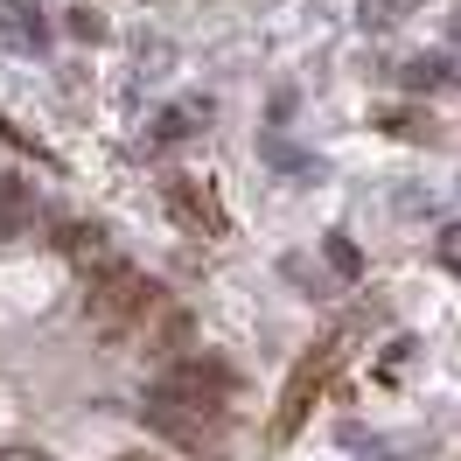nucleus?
I'll return each mask as SVG.
<instances>
[{
	"label": "nucleus",
	"mask_w": 461,
	"mask_h": 461,
	"mask_svg": "<svg viewBox=\"0 0 461 461\" xmlns=\"http://www.w3.org/2000/svg\"><path fill=\"white\" fill-rule=\"evenodd\" d=\"M119 461H140V455H119Z\"/></svg>",
	"instance_id": "nucleus-4"
},
{
	"label": "nucleus",
	"mask_w": 461,
	"mask_h": 461,
	"mask_svg": "<svg viewBox=\"0 0 461 461\" xmlns=\"http://www.w3.org/2000/svg\"><path fill=\"white\" fill-rule=\"evenodd\" d=\"M154 308H161V287L140 280L133 266H105V273L91 280V321H98L105 336H133Z\"/></svg>",
	"instance_id": "nucleus-1"
},
{
	"label": "nucleus",
	"mask_w": 461,
	"mask_h": 461,
	"mask_svg": "<svg viewBox=\"0 0 461 461\" xmlns=\"http://www.w3.org/2000/svg\"><path fill=\"white\" fill-rule=\"evenodd\" d=\"M70 29L85 35V42H98V35H105V22H98V14H85V7H77V14H70Z\"/></svg>",
	"instance_id": "nucleus-3"
},
{
	"label": "nucleus",
	"mask_w": 461,
	"mask_h": 461,
	"mask_svg": "<svg viewBox=\"0 0 461 461\" xmlns=\"http://www.w3.org/2000/svg\"><path fill=\"white\" fill-rule=\"evenodd\" d=\"M168 210L182 217V230H210V238L224 230V224H217V203L203 196L196 182H168Z\"/></svg>",
	"instance_id": "nucleus-2"
}]
</instances>
